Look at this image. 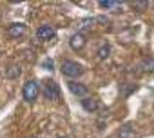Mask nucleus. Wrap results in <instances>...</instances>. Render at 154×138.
I'll return each instance as SVG.
<instances>
[{
  "instance_id": "20e7f679",
  "label": "nucleus",
  "mask_w": 154,
  "mask_h": 138,
  "mask_svg": "<svg viewBox=\"0 0 154 138\" xmlns=\"http://www.w3.org/2000/svg\"><path fill=\"white\" fill-rule=\"evenodd\" d=\"M26 31H27V27H26V24H22V22H13V24L8 26V35H9L11 38H20V36L26 35Z\"/></svg>"
},
{
  "instance_id": "2eb2a0df",
  "label": "nucleus",
  "mask_w": 154,
  "mask_h": 138,
  "mask_svg": "<svg viewBox=\"0 0 154 138\" xmlns=\"http://www.w3.org/2000/svg\"><path fill=\"white\" fill-rule=\"evenodd\" d=\"M44 65H45V67H49V69H53V62H51V60H45V62H44Z\"/></svg>"
},
{
  "instance_id": "7ed1b4c3",
  "label": "nucleus",
  "mask_w": 154,
  "mask_h": 138,
  "mask_svg": "<svg viewBox=\"0 0 154 138\" xmlns=\"http://www.w3.org/2000/svg\"><path fill=\"white\" fill-rule=\"evenodd\" d=\"M44 96L47 100H53V102L60 98V87H58V84L54 80H45V84H44Z\"/></svg>"
},
{
  "instance_id": "9b49d317",
  "label": "nucleus",
  "mask_w": 154,
  "mask_h": 138,
  "mask_svg": "<svg viewBox=\"0 0 154 138\" xmlns=\"http://www.w3.org/2000/svg\"><path fill=\"white\" fill-rule=\"evenodd\" d=\"M141 69H143L145 73H152V71H154V58H152V56L145 58V60L141 62Z\"/></svg>"
},
{
  "instance_id": "9d476101",
  "label": "nucleus",
  "mask_w": 154,
  "mask_h": 138,
  "mask_svg": "<svg viewBox=\"0 0 154 138\" xmlns=\"http://www.w3.org/2000/svg\"><path fill=\"white\" fill-rule=\"evenodd\" d=\"M20 65H9L8 69H6V77L8 78H18L20 77Z\"/></svg>"
},
{
  "instance_id": "39448f33",
  "label": "nucleus",
  "mask_w": 154,
  "mask_h": 138,
  "mask_svg": "<svg viewBox=\"0 0 154 138\" xmlns=\"http://www.w3.org/2000/svg\"><path fill=\"white\" fill-rule=\"evenodd\" d=\"M85 44H87V40H85V36H84L82 33H74V35L69 38V45H71L74 51L84 49V47H85Z\"/></svg>"
},
{
  "instance_id": "0eeeda50",
  "label": "nucleus",
  "mask_w": 154,
  "mask_h": 138,
  "mask_svg": "<svg viewBox=\"0 0 154 138\" xmlns=\"http://www.w3.org/2000/svg\"><path fill=\"white\" fill-rule=\"evenodd\" d=\"M54 36V27L53 26H40L36 29V38L38 40H49Z\"/></svg>"
},
{
  "instance_id": "4468645a",
  "label": "nucleus",
  "mask_w": 154,
  "mask_h": 138,
  "mask_svg": "<svg viewBox=\"0 0 154 138\" xmlns=\"http://www.w3.org/2000/svg\"><path fill=\"white\" fill-rule=\"evenodd\" d=\"M132 8L141 11V9H145V8H147V4H145V2H138V4H132Z\"/></svg>"
},
{
  "instance_id": "6e6552de",
  "label": "nucleus",
  "mask_w": 154,
  "mask_h": 138,
  "mask_svg": "<svg viewBox=\"0 0 154 138\" xmlns=\"http://www.w3.org/2000/svg\"><path fill=\"white\" fill-rule=\"evenodd\" d=\"M82 107H84L87 113H94V111L100 107V102H98L96 98H93V96H87V98L82 100Z\"/></svg>"
},
{
  "instance_id": "1a4fd4ad",
  "label": "nucleus",
  "mask_w": 154,
  "mask_h": 138,
  "mask_svg": "<svg viewBox=\"0 0 154 138\" xmlns=\"http://www.w3.org/2000/svg\"><path fill=\"white\" fill-rule=\"evenodd\" d=\"M116 138H138V134H136V131H134L131 125H125V127H122V129L118 131Z\"/></svg>"
},
{
  "instance_id": "f8f14e48",
  "label": "nucleus",
  "mask_w": 154,
  "mask_h": 138,
  "mask_svg": "<svg viewBox=\"0 0 154 138\" xmlns=\"http://www.w3.org/2000/svg\"><path fill=\"white\" fill-rule=\"evenodd\" d=\"M98 6L103 8V9H112V8H120L122 2H114V0H102V2H98Z\"/></svg>"
},
{
  "instance_id": "ddd939ff",
  "label": "nucleus",
  "mask_w": 154,
  "mask_h": 138,
  "mask_svg": "<svg viewBox=\"0 0 154 138\" xmlns=\"http://www.w3.org/2000/svg\"><path fill=\"white\" fill-rule=\"evenodd\" d=\"M109 55H111V45H109V44H103V45L98 49V56H100V58H107Z\"/></svg>"
},
{
  "instance_id": "f257e3e1",
  "label": "nucleus",
  "mask_w": 154,
  "mask_h": 138,
  "mask_svg": "<svg viewBox=\"0 0 154 138\" xmlns=\"http://www.w3.org/2000/svg\"><path fill=\"white\" fill-rule=\"evenodd\" d=\"M62 73L69 78H78L84 75V67L80 64L72 62V60H63L62 62Z\"/></svg>"
},
{
  "instance_id": "f03ea898",
  "label": "nucleus",
  "mask_w": 154,
  "mask_h": 138,
  "mask_svg": "<svg viewBox=\"0 0 154 138\" xmlns=\"http://www.w3.org/2000/svg\"><path fill=\"white\" fill-rule=\"evenodd\" d=\"M38 93H40V86H38L36 80L26 82V86H24V89H22V96H24L26 102H35L36 96H38Z\"/></svg>"
},
{
  "instance_id": "423d86ee",
  "label": "nucleus",
  "mask_w": 154,
  "mask_h": 138,
  "mask_svg": "<svg viewBox=\"0 0 154 138\" xmlns=\"http://www.w3.org/2000/svg\"><path fill=\"white\" fill-rule=\"evenodd\" d=\"M69 89H71V93H72V95L80 96L82 100H84V98H87V95H89V89H87L84 84H78V82H69Z\"/></svg>"
}]
</instances>
